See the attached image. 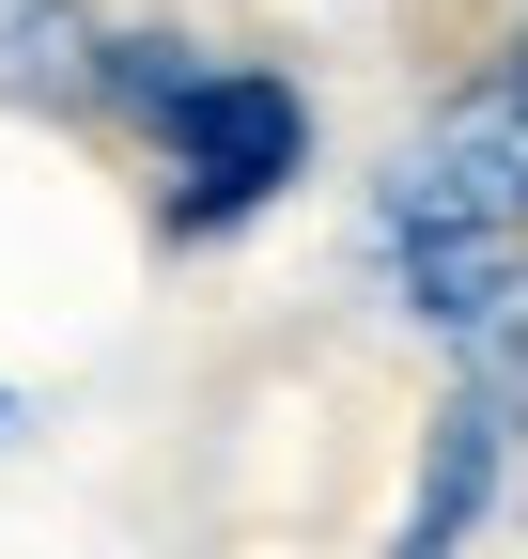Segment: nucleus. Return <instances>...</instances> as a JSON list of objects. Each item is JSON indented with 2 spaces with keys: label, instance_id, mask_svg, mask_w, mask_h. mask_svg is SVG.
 I'll use <instances>...</instances> for the list:
<instances>
[{
  "label": "nucleus",
  "instance_id": "nucleus-2",
  "mask_svg": "<svg viewBox=\"0 0 528 559\" xmlns=\"http://www.w3.org/2000/svg\"><path fill=\"white\" fill-rule=\"evenodd\" d=\"M109 109H141L156 124V202H171V234H233L249 202H280L296 156H311V109L296 79H264V62H203V47H171V32H124L109 47Z\"/></svg>",
  "mask_w": 528,
  "mask_h": 559
},
{
  "label": "nucleus",
  "instance_id": "nucleus-4",
  "mask_svg": "<svg viewBox=\"0 0 528 559\" xmlns=\"http://www.w3.org/2000/svg\"><path fill=\"white\" fill-rule=\"evenodd\" d=\"M451 373H467V404H497V419H528V264L497 280L482 311H451Z\"/></svg>",
  "mask_w": 528,
  "mask_h": 559
},
{
  "label": "nucleus",
  "instance_id": "nucleus-3",
  "mask_svg": "<svg viewBox=\"0 0 528 559\" xmlns=\"http://www.w3.org/2000/svg\"><path fill=\"white\" fill-rule=\"evenodd\" d=\"M0 94L16 109H94L109 94V47L79 0H0Z\"/></svg>",
  "mask_w": 528,
  "mask_h": 559
},
{
  "label": "nucleus",
  "instance_id": "nucleus-1",
  "mask_svg": "<svg viewBox=\"0 0 528 559\" xmlns=\"http://www.w3.org/2000/svg\"><path fill=\"white\" fill-rule=\"evenodd\" d=\"M373 249H388V280H405V311H435V326L513 280V249H528V47L482 62V79L388 156Z\"/></svg>",
  "mask_w": 528,
  "mask_h": 559
},
{
  "label": "nucleus",
  "instance_id": "nucleus-5",
  "mask_svg": "<svg viewBox=\"0 0 528 559\" xmlns=\"http://www.w3.org/2000/svg\"><path fill=\"white\" fill-rule=\"evenodd\" d=\"M0 419H16V404H0Z\"/></svg>",
  "mask_w": 528,
  "mask_h": 559
}]
</instances>
